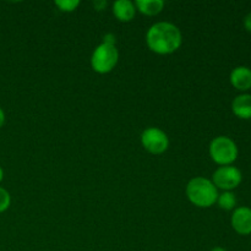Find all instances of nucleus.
Here are the masks:
<instances>
[{"mask_svg":"<svg viewBox=\"0 0 251 251\" xmlns=\"http://www.w3.org/2000/svg\"><path fill=\"white\" fill-rule=\"evenodd\" d=\"M146 43L150 50L158 55H168L180 48L183 34L178 26L171 22H157L146 33Z\"/></svg>","mask_w":251,"mask_h":251,"instance_id":"1","label":"nucleus"},{"mask_svg":"<svg viewBox=\"0 0 251 251\" xmlns=\"http://www.w3.org/2000/svg\"><path fill=\"white\" fill-rule=\"evenodd\" d=\"M186 196L194 206L208 208L217 202L220 193L211 179L196 176L188 183L185 189Z\"/></svg>","mask_w":251,"mask_h":251,"instance_id":"2","label":"nucleus"},{"mask_svg":"<svg viewBox=\"0 0 251 251\" xmlns=\"http://www.w3.org/2000/svg\"><path fill=\"white\" fill-rule=\"evenodd\" d=\"M208 153L211 159L218 166H232L239 156V149L230 137L221 135L210 142Z\"/></svg>","mask_w":251,"mask_h":251,"instance_id":"3","label":"nucleus"},{"mask_svg":"<svg viewBox=\"0 0 251 251\" xmlns=\"http://www.w3.org/2000/svg\"><path fill=\"white\" fill-rule=\"evenodd\" d=\"M119 61V51L115 44L102 43L97 46L91 55V66L97 74H108L117 66Z\"/></svg>","mask_w":251,"mask_h":251,"instance_id":"4","label":"nucleus"},{"mask_svg":"<svg viewBox=\"0 0 251 251\" xmlns=\"http://www.w3.org/2000/svg\"><path fill=\"white\" fill-rule=\"evenodd\" d=\"M211 180L218 190L233 191L242 183L243 174L240 169L233 164L232 166H221L216 169Z\"/></svg>","mask_w":251,"mask_h":251,"instance_id":"5","label":"nucleus"},{"mask_svg":"<svg viewBox=\"0 0 251 251\" xmlns=\"http://www.w3.org/2000/svg\"><path fill=\"white\" fill-rule=\"evenodd\" d=\"M141 145L152 154H161L168 150L169 137L159 127H147L141 134Z\"/></svg>","mask_w":251,"mask_h":251,"instance_id":"6","label":"nucleus"},{"mask_svg":"<svg viewBox=\"0 0 251 251\" xmlns=\"http://www.w3.org/2000/svg\"><path fill=\"white\" fill-rule=\"evenodd\" d=\"M230 225L239 235L251 234V208L239 206L235 208L230 217Z\"/></svg>","mask_w":251,"mask_h":251,"instance_id":"7","label":"nucleus"},{"mask_svg":"<svg viewBox=\"0 0 251 251\" xmlns=\"http://www.w3.org/2000/svg\"><path fill=\"white\" fill-rule=\"evenodd\" d=\"M229 81L235 90L247 93L251 88V69L245 65L237 66L230 71Z\"/></svg>","mask_w":251,"mask_h":251,"instance_id":"8","label":"nucleus"},{"mask_svg":"<svg viewBox=\"0 0 251 251\" xmlns=\"http://www.w3.org/2000/svg\"><path fill=\"white\" fill-rule=\"evenodd\" d=\"M113 15L119 20L120 22H130L134 20L136 14L135 2L131 0H117L113 4Z\"/></svg>","mask_w":251,"mask_h":251,"instance_id":"9","label":"nucleus"},{"mask_svg":"<svg viewBox=\"0 0 251 251\" xmlns=\"http://www.w3.org/2000/svg\"><path fill=\"white\" fill-rule=\"evenodd\" d=\"M232 112L235 117L243 120L251 119V95L242 93L237 96L232 102Z\"/></svg>","mask_w":251,"mask_h":251,"instance_id":"10","label":"nucleus"},{"mask_svg":"<svg viewBox=\"0 0 251 251\" xmlns=\"http://www.w3.org/2000/svg\"><path fill=\"white\" fill-rule=\"evenodd\" d=\"M136 11L141 12L146 16H156L163 10L164 1L163 0H137L135 1Z\"/></svg>","mask_w":251,"mask_h":251,"instance_id":"11","label":"nucleus"},{"mask_svg":"<svg viewBox=\"0 0 251 251\" xmlns=\"http://www.w3.org/2000/svg\"><path fill=\"white\" fill-rule=\"evenodd\" d=\"M220 208L225 211H234L237 208V198L233 191H223L218 195L217 202Z\"/></svg>","mask_w":251,"mask_h":251,"instance_id":"12","label":"nucleus"},{"mask_svg":"<svg viewBox=\"0 0 251 251\" xmlns=\"http://www.w3.org/2000/svg\"><path fill=\"white\" fill-rule=\"evenodd\" d=\"M54 5L61 12H73L80 6V0H55Z\"/></svg>","mask_w":251,"mask_h":251,"instance_id":"13","label":"nucleus"},{"mask_svg":"<svg viewBox=\"0 0 251 251\" xmlns=\"http://www.w3.org/2000/svg\"><path fill=\"white\" fill-rule=\"evenodd\" d=\"M11 205V196L6 189L0 186V213L5 212Z\"/></svg>","mask_w":251,"mask_h":251,"instance_id":"14","label":"nucleus"},{"mask_svg":"<svg viewBox=\"0 0 251 251\" xmlns=\"http://www.w3.org/2000/svg\"><path fill=\"white\" fill-rule=\"evenodd\" d=\"M103 42H104V43L115 44V42H117V39H115V36H114V34L108 33V34H105L104 37H103Z\"/></svg>","mask_w":251,"mask_h":251,"instance_id":"15","label":"nucleus"},{"mask_svg":"<svg viewBox=\"0 0 251 251\" xmlns=\"http://www.w3.org/2000/svg\"><path fill=\"white\" fill-rule=\"evenodd\" d=\"M244 27L248 32L251 33V11L244 17Z\"/></svg>","mask_w":251,"mask_h":251,"instance_id":"16","label":"nucleus"},{"mask_svg":"<svg viewBox=\"0 0 251 251\" xmlns=\"http://www.w3.org/2000/svg\"><path fill=\"white\" fill-rule=\"evenodd\" d=\"M93 6L96 7V10L100 11L103 7L107 6V2H105V1H95V2H93Z\"/></svg>","mask_w":251,"mask_h":251,"instance_id":"17","label":"nucleus"},{"mask_svg":"<svg viewBox=\"0 0 251 251\" xmlns=\"http://www.w3.org/2000/svg\"><path fill=\"white\" fill-rule=\"evenodd\" d=\"M4 123H5V113L4 110H2V108L0 107V127L4 125Z\"/></svg>","mask_w":251,"mask_h":251,"instance_id":"18","label":"nucleus"},{"mask_svg":"<svg viewBox=\"0 0 251 251\" xmlns=\"http://www.w3.org/2000/svg\"><path fill=\"white\" fill-rule=\"evenodd\" d=\"M211 251H227V250H226L225 248H222V247H215Z\"/></svg>","mask_w":251,"mask_h":251,"instance_id":"19","label":"nucleus"},{"mask_svg":"<svg viewBox=\"0 0 251 251\" xmlns=\"http://www.w3.org/2000/svg\"><path fill=\"white\" fill-rule=\"evenodd\" d=\"M2 179H4V171H2L1 166H0V183L2 181Z\"/></svg>","mask_w":251,"mask_h":251,"instance_id":"20","label":"nucleus"}]
</instances>
